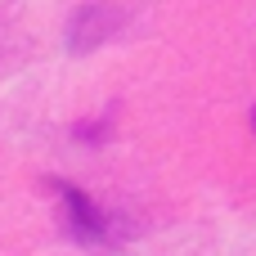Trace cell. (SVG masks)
<instances>
[{"label": "cell", "instance_id": "obj_1", "mask_svg": "<svg viewBox=\"0 0 256 256\" xmlns=\"http://www.w3.org/2000/svg\"><path fill=\"white\" fill-rule=\"evenodd\" d=\"M50 194H54V202H58L63 230H68L76 243H86V248H117V243L130 234V225H126L122 216L104 212L86 189H76V184H68V180H50Z\"/></svg>", "mask_w": 256, "mask_h": 256}, {"label": "cell", "instance_id": "obj_2", "mask_svg": "<svg viewBox=\"0 0 256 256\" xmlns=\"http://www.w3.org/2000/svg\"><path fill=\"white\" fill-rule=\"evenodd\" d=\"M112 14L104 9V4H90V9H81L76 18H72V45L76 50H90V45H99L108 32H112Z\"/></svg>", "mask_w": 256, "mask_h": 256}]
</instances>
